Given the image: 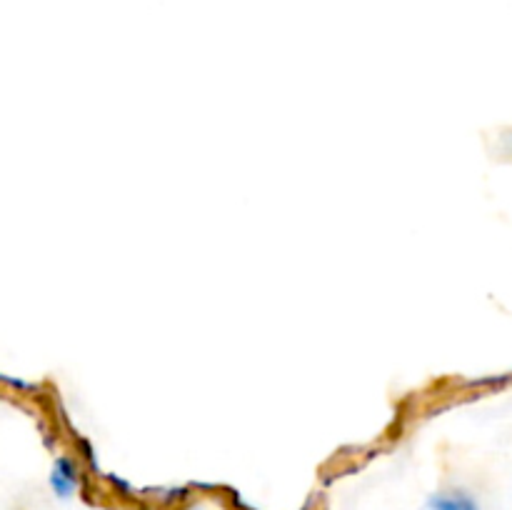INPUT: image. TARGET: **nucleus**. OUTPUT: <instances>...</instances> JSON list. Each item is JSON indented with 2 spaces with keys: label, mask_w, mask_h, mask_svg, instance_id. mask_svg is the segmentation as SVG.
Instances as JSON below:
<instances>
[{
  "label": "nucleus",
  "mask_w": 512,
  "mask_h": 510,
  "mask_svg": "<svg viewBox=\"0 0 512 510\" xmlns=\"http://www.w3.org/2000/svg\"><path fill=\"white\" fill-rule=\"evenodd\" d=\"M420 510H483L478 498L463 488H445L430 495Z\"/></svg>",
  "instance_id": "2"
},
{
  "label": "nucleus",
  "mask_w": 512,
  "mask_h": 510,
  "mask_svg": "<svg viewBox=\"0 0 512 510\" xmlns=\"http://www.w3.org/2000/svg\"><path fill=\"white\" fill-rule=\"evenodd\" d=\"M48 485L50 493L58 500L75 498L80 493V488H83V478H80V468L75 465V460L68 458V455H58L53 460V465H50Z\"/></svg>",
  "instance_id": "1"
}]
</instances>
